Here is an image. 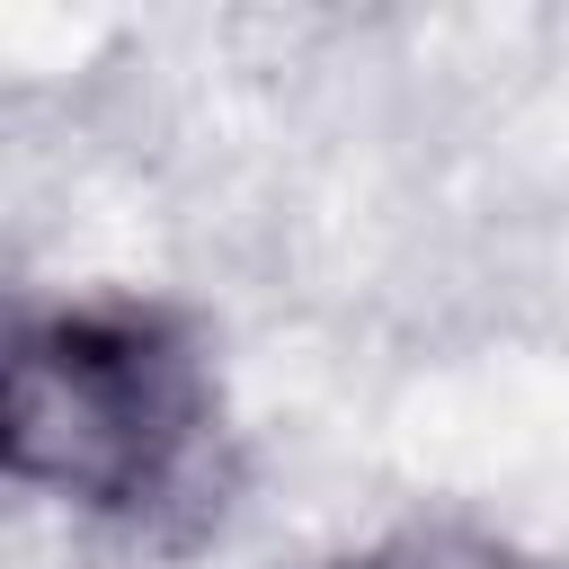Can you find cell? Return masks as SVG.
<instances>
[{
  "instance_id": "obj_1",
  "label": "cell",
  "mask_w": 569,
  "mask_h": 569,
  "mask_svg": "<svg viewBox=\"0 0 569 569\" xmlns=\"http://www.w3.org/2000/svg\"><path fill=\"white\" fill-rule=\"evenodd\" d=\"M9 480L89 525L187 542L222 516V373L204 329L151 293H62L9 320Z\"/></svg>"
},
{
  "instance_id": "obj_2",
  "label": "cell",
  "mask_w": 569,
  "mask_h": 569,
  "mask_svg": "<svg viewBox=\"0 0 569 569\" xmlns=\"http://www.w3.org/2000/svg\"><path fill=\"white\" fill-rule=\"evenodd\" d=\"M302 569H551V560L525 551L498 525H471V516H409V525H382L365 542H338V551H320Z\"/></svg>"
}]
</instances>
